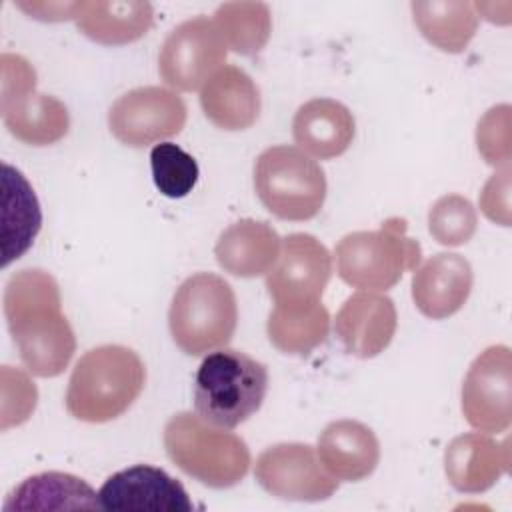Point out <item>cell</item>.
<instances>
[{"instance_id":"13","label":"cell","mask_w":512,"mask_h":512,"mask_svg":"<svg viewBox=\"0 0 512 512\" xmlns=\"http://www.w3.org/2000/svg\"><path fill=\"white\" fill-rule=\"evenodd\" d=\"M98 500L102 510L190 512L194 508L180 480L150 464L114 472L98 490Z\"/></svg>"},{"instance_id":"4","label":"cell","mask_w":512,"mask_h":512,"mask_svg":"<svg viewBox=\"0 0 512 512\" xmlns=\"http://www.w3.org/2000/svg\"><path fill=\"white\" fill-rule=\"evenodd\" d=\"M164 448L184 474L210 488L236 486L250 468V450L240 436L192 412H178L166 422Z\"/></svg>"},{"instance_id":"21","label":"cell","mask_w":512,"mask_h":512,"mask_svg":"<svg viewBox=\"0 0 512 512\" xmlns=\"http://www.w3.org/2000/svg\"><path fill=\"white\" fill-rule=\"evenodd\" d=\"M78 30L106 46H122L140 40L154 24V8L150 2H78Z\"/></svg>"},{"instance_id":"9","label":"cell","mask_w":512,"mask_h":512,"mask_svg":"<svg viewBox=\"0 0 512 512\" xmlns=\"http://www.w3.org/2000/svg\"><path fill=\"white\" fill-rule=\"evenodd\" d=\"M184 100L162 86H142L122 94L108 112V126L116 140L130 148L172 138L186 124Z\"/></svg>"},{"instance_id":"20","label":"cell","mask_w":512,"mask_h":512,"mask_svg":"<svg viewBox=\"0 0 512 512\" xmlns=\"http://www.w3.org/2000/svg\"><path fill=\"white\" fill-rule=\"evenodd\" d=\"M282 240L266 220L244 218L230 224L214 246V256L228 274L256 278L276 264Z\"/></svg>"},{"instance_id":"11","label":"cell","mask_w":512,"mask_h":512,"mask_svg":"<svg viewBox=\"0 0 512 512\" xmlns=\"http://www.w3.org/2000/svg\"><path fill=\"white\" fill-rule=\"evenodd\" d=\"M512 358L510 348H486L470 364L462 382V414L466 422L486 434H500L512 422Z\"/></svg>"},{"instance_id":"23","label":"cell","mask_w":512,"mask_h":512,"mask_svg":"<svg viewBox=\"0 0 512 512\" xmlns=\"http://www.w3.org/2000/svg\"><path fill=\"white\" fill-rule=\"evenodd\" d=\"M98 494L82 478L66 472H40L20 482L4 500V512L16 510H96Z\"/></svg>"},{"instance_id":"17","label":"cell","mask_w":512,"mask_h":512,"mask_svg":"<svg viewBox=\"0 0 512 512\" xmlns=\"http://www.w3.org/2000/svg\"><path fill=\"white\" fill-rule=\"evenodd\" d=\"M318 458L336 478L358 482L368 478L380 462V442L372 428L358 420H334L318 438Z\"/></svg>"},{"instance_id":"28","label":"cell","mask_w":512,"mask_h":512,"mask_svg":"<svg viewBox=\"0 0 512 512\" xmlns=\"http://www.w3.org/2000/svg\"><path fill=\"white\" fill-rule=\"evenodd\" d=\"M152 180L166 198H184L198 182V164L194 156L178 144L160 142L150 152Z\"/></svg>"},{"instance_id":"10","label":"cell","mask_w":512,"mask_h":512,"mask_svg":"<svg viewBox=\"0 0 512 512\" xmlns=\"http://www.w3.org/2000/svg\"><path fill=\"white\" fill-rule=\"evenodd\" d=\"M254 476L268 494L294 502H320L338 488V480L322 466L318 452L300 442L266 448L256 458Z\"/></svg>"},{"instance_id":"8","label":"cell","mask_w":512,"mask_h":512,"mask_svg":"<svg viewBox=\"0 0 512 512\" xmlns=\"http://www.w3.org/2000/svg\"><path fill=\"white\" fill-rule=\"evenodd\" d=\"M226 54L228 46L214 20L196 16L166 36L158 54V72L170 88L192 92L224 66Z\"/></svg>"},{"instance_id":"2","label":"cell","mask_w":512,"mask_h":512,"mask_svg":"<svg viewBox=\"0 0 512 512\" xmlns=\"http://www.w3.org/2000/svg\"><path fill=\"white\" fill-rule=\"evenodd\" d=\"M144 384L146 368L132 348L96 346L76 362L70 374L66 410L80 422H110L134 404Z\"/></svg>"},{"instance_id":"5","label":"cell","mask_w":512,"mask_h":512,"mask_svg":"<svg viewBox=\"0 0 512 512\" xmlns=\"http://www.w3.org/2000/svg\"><path fill=\"white\" fill-rule=\"evenodd\" d=\"M236 322V294L224 278L212 272L188 276L172 296L170 334L174 344L190 356L224 348L234 336Z\"/></svg>"},{"instance_id":"6","label":"cell","mask_w":512,"mask_h":512,"mask_svg":"<svg viewBox=\"0 0 512 512\" xmlns=\"http://www.w3.org/2000/svg\"><path fill=\"white\" fill-rule=\"evenodd\" d=\"M406 230V220L392 216L378 230L346 234L334 250L338 276L360 290L382 292L396 286L404 272L422 262V248Z\"/></svg>"},{"instance_id":"25","label":"cell","mask_w":512,"mask_h":512,"mask_svg":"<svg viewBox=\"0 0 512 512\" xmlns=\"http://www.w3.org/2000/svg\"><path fill=\"white\" fill-rule=\"evenodd\" d=\"M410 8L420 34L442 52H462L478 30L480 16L466 0H418Z\"/></svg>"},{"instance_id":"7","label":"cell","mask_w":512,"mask_h":512,"mask_svg":"<svg viewBox=\"0 0 512 512\" xmlns=\"http://www.w3.org/2000/svg\"><path fill=\"white\" fill-rule=\"evenodd\" d=\"M326 176L312 156L296 146H270L254 164V190L280 220L314 218L326 200Z\"/></svg>"},{"instance_id":"19","label":"cell","mask_w":512,"mask_h":512,"mask_svg":"<svg viewBox=\"0 0 512 512\" xmlns=\"http://www.w3.org/2000/svg\"><path fill=\"white\" fill-rule=\"evenodd\" d=\"M204 116L218 128L236 132L250 128L260 116V90L238 66L228 64L216 70L200 90Z\"/></svg>"},{"instance_id":"29","label":"cell","mask_w":512,"mask_h":512,"mask_svg":"<svg viewBox=\"0 0 512 512\" xmlns=\"http://www.w3.org/2000/svg\"><path fill=\"white\" fill-rule=\"evenodd\" d=\"M478 226V214L472 202L460 194L438 198L428 212V230L442 246L466 244Z\"/></svg>"},{"instance_id":"22","label":"cell","mask_w":512,"mask_h":512,"mask_svg":"<svg viewBox=\"0 0 512 512\" xmlns=\"http://www.w3.org/2000/svg\"><path fill=\"white\" fill-rule=\"evenodd\" d=\"M2 190V266H8L32 246L42 210L24 174L10 164H2Z\"/></svg>"},{"instance_id":"30","label":"cell","mask_w":512,"mask_h":512,"mask_svg":"<svg viewBox=\"0 0 512 512\" xmlns=\"http://www.w3.org/2000/svg\"><path fill=\"white\" fill-rule=\"evenodd\" d=\"M478 152L490 166L506 168L510 164V106L490 108L476 128Z\"/></svg>"},{"instance_id":"16","label":"cell","mask_w":512,"mask_h":512,"mask_svg":"<svg viewBox=\"0 0 512 512\" xmlns=\"http://www.w3.org/2000/svg\"><path fill=\"white\" fill-rule=\"evenodd\" d=\"M508 464V440L496 442L486 432L460 434L444 452L446 478L464 494H480L492 488L508 472Z\"/></svg>"},{"instance_id":"1","label":"cell","mask_w":512,"mask_h":512,"mask_svg":"<svg viewBox=\"0 0 512 512\" xmlns=\"http://www.w3.org/2000/svg\"><path fill=\"white\" fill-rule=\"evenodd\" d=\"M4 316L30 374L54 378L66 370L76 352V336L62 314L60 288L50 272L24 268L10 276Z\"/></svg>"},{"instance_id":"33","label":"cell","mask_w":512,"mask_h":512,"mask_svg":"<svg viewBox=\"0 0 512 512\" xmlns=\"http://www.w3.org/2000/svg\"><path fill=\"white\" fill-rule=\"evenodd\" d=\"M20 10L30 14V18L42 20V22H62V20H74L78 2H18Z\"/></svg>"},{"instance_id":"32","label":"cell","mask_w":512,"mask_h":512,"mask_svg":"<svg viewBox=\"0 0 512 512\" xmlns=\"http://www.w3.org/2000/svg\"><path fill=\"white\" fill-rule=\"evenodd\" d=\"M480 208L492 222L510 226V166L490 176L484 184L480 192Z\"/></svg>"},{"instance_id":"24","label":"cell","mask_w":512,"mask_h":512,"mask_svg":"<svg viewBox=\"0 0 512 512\" xmlns=\"http://www.w3.org/2000/svg\"><path fill=\"white\" fill-rule=\"evenodd\" d=\"M0 112L8 132L30 146H50L62 140L70 128V114L64 102L36 90L0 104Z\"/></svg>"},{"instance_id":"14","label":"cell","mask_w":512,"mask_h":512,"mask_svg":"<svg viewBox=\"0 0 512 512\" xmlns=\"http://www.w3.org/2000/svg\"><path fill=\"white\" fill-rule=\"evenodd\" d=\"M398 326L392 298L360 290L348 296L334 320V332L342 346L358 358H374L388 348Z\"/></svg>"},{"instance_id":"27","label":"cell","mask_w":512,"mask_h":512,"mask_svg":"<svg viewBox=\"0 0 512 512\" xmlns=\"http://www.w3.org/2000/svg\"><path fill=\"white\" fill-rule=\"evenodd\" d=\"M214 24L218 26L224 42L236 54H258L272 32L270 8L264 2H226L214 12Z\"/></svg>"},{"instance_id":"26","label":"cell","mask_w":512,"mask_h":512,"mask_svg":"<svg viewBox=\"0 0 512 512\" xmlns=\"http://www.w3.org/2000/svg\"><path fill=\"white\" fill-rule=\"evenodd\" d=\"M330 330V314L324 304H294L282 306L276 304L268 314L266 332L274 348L284 354L304 356L320 346Z\"/></svg>"},{"instance_id":"15","label":"cell","mask_w":512,"mask_h":512,"mask_svg":"<svg viewBox=\"0 0 512 512\" xmlns=\"http://www.w3.org/2000/svg\"><path fill=\"white\" fill-rule=\"evenodd\" d=\"M472 282V266L464 256L438 252L416 268L412 276V300L424 316L442 320L466 304Z\"/></svg>"},{"instance_id":"3","label":"cell","mask_w":512,"mask_h":512,"mask_svg":"<svg viewBox=\"0 0 512 512\" xmlns=\"http://www.w3.org/2000/svg\"><path fill=\"white\" fill-rule=\"evenodd\" d=\"M268 392V368L234 348L212 350L194 376V410L212 426L232 430L256 414Z\"/></svg>"},{"instance_id":"31","label":"cell","mask_w":512,"mask_h":512,"mask_svg":"<svg viewBox=\"0 0 512 512\" xmlns=\"http://www.w3.org/2000/svg\"><path fill=\"white\" fill-rule=\"evenodd\" d=\"M36 90L32 64L18 54H2V94L0 104H8Z\"/></svg>"},{"instance_id":"18","label":"cell","mask_w":512,"mask_h":512,"mask_svg":"<svg viewBox=\"0 0 512 512\" xmlns=\"http://www.w3.org/2000/svg\"><path fill=\"white\" fill-rule=\"evenodd\" d=\"M356 132L352 112L338 100L312 98L304 102L292 120V136L308 156L330 160L344 154Z\"/></svg>"},{"instance_id":"12","label":"cell","mask_w":512,"mask_h":512,"mask_svg":"<svg viewBox=\"0 0 512 512\" xmlns=\"http://www.w3.org/2000/svg\"><path fill=\"white\" fill-rule=\"evenodd\" d=\"M332 276V256L312 234L294 232L282 240L276 264L266 274V290L276 304L318 302Z\"/></svg>"}]
</instances>
